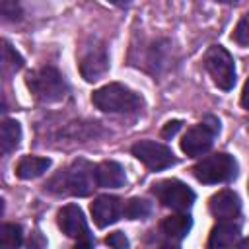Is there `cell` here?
Returning a JSON list of instances; mask_svg holds the SVG:
<instances>
[{"label":"cell","mask_w":249,"mask_h":249,"mask_svg":"<svg viewBox=\"0 0 249 249\" xmlns=\"http://www.w3.org/2000/svg\"><path fill=\"white\" fill-rule=\"evenodd\" d=\"M56 183H58L56 193H70V195L86 196L93 189V183H95V167L91 163H88L86 160H78L68 169L60 171L51 181V185H56Z\"/></svg>","instance_id":"3"},{"label":"cell","mask_w":249,"mask_h":249,"mask_svg":"<svg viewBox=\"0 0 249 249\" xmlns=\"http://www.w3.org/2000/svg\"><path fill=\"white\" fill-rule=\"evenodd\" d=\"M241 105L245 109H249V78H247V82L243 86V91H241Z\"/></svg>","instance_id":"27"},{"label":"cell","mask_w":249,"mask_h":249,"mask_svg":"<svg viewBox=\"0 0 249 249\" xmlns=\"http://www.w3.org/2000/svg\"><path fill=\"white\" fill-rule=\"evenodd\" d=\"M152 212V206L148 200L144 198H130L124 206H123V214L128 220H142Z\"/></svg>","instance_id":"18"},{"label":"cell","mask_w":249,"mask_h":249,"mask_svg":"<svg viewBox=\"0 0 249 249\" xmlns=\"http://www.w3.org/2000/svg\"><path fill=\"white\" fill-rule=\"evenodd\" d=\"M132 156L136 160H140L152 171H161L175 163V156H173L171 148H167L161 142H154V140L136 142L132 146Z\"/></svg>","instance_id":"8"},{"label":"cell","mask_w":249,"mask_h":249,"mask_svg":"<svg viewBox=\"0 0 249 249\" xmlns=\"http://www.w3.org/2000/svg\"><path fill=\"white\" fill-rule=\"evenodd\" d=\"M27 249H47V239L41 235V231L31 233V239L27 243Z\"/></svg>","instance_id":"24"},{"label":"cell","mask_w":249,"mask_h":249,"mask_svg":"<svg viewBox=\"0 0 249 249\" xmlns=\"http://www.w3.org/2000/svg\"><path fill=\"white\" fill-rule=\"evenodd\" d=\"M235 249H249V237L243 239V241H239V245H237Z\"/></svg>","instance_id":"28"},{"label":"cell","mask_w":249,"mask_h":249,"mask_svg":"<svg viewBox=\"0 0 249 249\" xmlns=\"http://www.w3.org/2000/svg\"><path fill=\"white\" fill-rule=\"evenodd\" d=\"M239 237V226L233 222H220L212 228L208 249H230Z\"/></svg>","instance_id":"14"},{"label":"cell","mask_w":249,"mask_h":249,"mask_svg":"<svg viewBox=\"0 0 249 249\" xmlns=\"http://www.w3.org/2000/svg\"><path fill=\"white\" fill-rule=\"evenodd\" d=\"M218 132H220V121L216 117L208 115L200 124L187 130V134L181 140V150L191 158L202 156L212 148L214 136Z\"/></svg>","instance_id":"6"},{"label":"cell","mask_w":249,"mask_h":249,"mask_svg":"<svg viewBox=\"0 0 249 249\" xmlns=\"http://www.w3.org/2000/svg\"><path fill=\"white\" fill-rule=\"evenodd\" d=\"M179 128H181V121H169V123L161 128V136H163V138H169V136H173Z\"/></svg>","instance_id":"25"},{"label":"cell","mask_w":249,"mask_h":249,"mask_svg":"<svg viewBox=\"0 0 249 249\" xmlns=\"http://www.w3.org/2000/svg\"><path fill=\"white\" fill-rule=\"evenodd\" d=\"M105 241H107V245H109L111 249H128V239H126V235H124L123 231H113V233H109Z\"/></svg>","instance_id":"22"},{"label":"cell","mask_w":249,"mask_h":249,"mask_svg":"<svg viewBox=\"0 0 249 249\" xmlns=\"http://www.w3.org/2000/svg\"><path fill=\"white\" fill-rule=\"evenodd\" d=\"M74 249H93V237H91V233L86 235V237H82V239H76Z\"/></svg>","instance_id":"26"},{"label":"cell","mask_w":249,"mask_h":249,"mask_svg":"<svg viewBox=\"0 0 249 249\" xmlns=\"http://www.w3.org/2000/svg\"><path fill=\"white\" fill-rule=\"evenodd\" d=\"M107 66H109V58H107V51L103 45L89 47L80 60V72L88 82L99 80L107 72Z\"/></svg>","instance_id":"9"},{"label":"cell","mask_w":249,"mask_h":249,"mask_svg":"<svg viewBox=\"0 0 249 249\" xmlns=\"http://www.w3.org/2000/svg\"><path fill=\"white\" fill-rule=\"evenodd\" d=\"M191 226H193V220L189 214H173V216L163 218L161 231L171 239H183L189 233Z\"/></svg>","instance_id":"16"},{"label":"cell","mask_w":249,"mask_h":249,"mask_svg":"<svg viewBox=\"0 0 249 249\" xmlns=\"http://www.w3.org/2000/svg\"><path fill=\"white\" fill-rule=\"evenodd\" d=\"M154 195L158 196V200L167 206V208H173V210H189L195 202V193L181 181L177 179H163V181H158L154 185Z\"/></svg>","instance_id":"7"},{"label":"cell","mask_w":249,"mask_h":249,"mask_svg":"<svg viewBox=\"0 0 249 249\" xmlns=\"http://www.w3.org/2000/svg\"><path fill=\"white\" fill-rule=\"evenodd\" d=\"M233 39L237 45L249 47V12H245L241 16V19L237 21V25L233 29Z\"/></svg>","instance_id":"21"},{"label":"cell","mask_w":249,"mask_h":249,"mask_svg":"<svg viewBox=\"0 0 249 249\" xmlns=\"http://www.w3.org/2000/svg\"><path fill=\"white\" fill-rule=\"evenodd\" d=\"M121 214H123V204L117 196L101 195L91 204V216H93V222L97 228H107V226L115 224Z\"/></svg>","instance_id":"11"},{"label":"cell","mask_w":249,"mask_h":249,"mask_svg":"<svg viewBox=\"0 0 249 249\" xmlns=\"http://www.w3.org/2000/svg\"><path fill=\"white\" fill-rule=\"evenodd\" d=\"M124 181H126V175L121 163L107 160L95 165V185L105 189H117V187H123Z\"/></svg>","instance_id":"13"},{"label":"cell","mask_w":249,"mask_h":249,"mask_svg":"<svg viewBox=\"0 0 249 249\" xmlns=\"http://www.w3.org/2000/svg\"><path fill=\"white\" fill-rule=\"evenodd\" d=\"M21 140V126L18 121H12V119H6L2 123V130H0V142H2V152L4 154H10L12 150L18 148Z\"/></svg>","instance_id":"17"},{"label":"cell","mask_w":249,"mask_h":249,"mask_svg":"<svg viewBox=\"0 0 249 249\" xmlns=\"http://www.w3.org/2000/svg\"><path fill=\"white\" fill-rule=\"evenodd\" d=\"M91 101L105 113H132L142 107V97L123 84H107L91 93Z\"/></svg>","instance_id":"1"},{"label":"cell","mask_w":249,"mask_h":249,"mask_svg":"<svg viewBox=\"0 0 249 249\" xmlns=\"http://www.w3.org/2000/svg\"><path fill=\"white\" fill-rule=\"evenodd\" d=\"M23 241V230L18 224H4L2 226V247L4 249H18Z\"/></svg>","instance_id":"19"},{"label":"cell","mask_w":249,"mask_h":249,"mask_svg":"<svg viewBox=\"0 0 249 249\" xmlns=\"http://www.w3.org/2000/svg\"><path fill=\"white\" fill-rule=\"evenodd\" d=\"M2 66L6 72H18L23 66L21 54L18 51H14L8 41H4V47H2Z\"/></svg>","instance_id":"20"},{"label":"cell","mask_w":249,"mask_h":249,"mask_svg":"<svg viewBox=\"0 0 249 249\" xmlns=\"http://www.w3.org/2000/svg\"><path fill=\"white\" fill-rule=\"evenodd\" d=\"M208 208H210L212 216L228 222V220L235 218L241 212V202H239L237 193H233L230 189H224V191H218L216 195L210 196Z\"/></svg>","instance_id":"12"},{"label":"cell","mask_w":249,"mask_h":249,"mask_svg":"<svg viewBox=\"0 0 249 249\" xmlns=\"http://www.w3.org/2000/svg\"><path fill=\"white\" fill-rule=\"evenodd\" d=\"M204 66H206L214 84L220 89L228 91V89L233 88V84H235V64H233L231 54L224 47H220V45L210 47L204 54Z\"/></svg>","instance_id":"5"},{"label":"cell","mask_w":249,"mask_h":249,"mask_svg":"<svg viewBox=\"0 0 249 249\" xmlns=\"http://www.w3.org/2000/svg\"><path fill=\"white\" fill-rule=\"evenodd\" d=\"M158 249H179L177 245H171V243H165V245H161V247H158Z\"/></svg>","instance_id":"29"},{"label":"cell","mask_w":249,"mask_h":249,"mask_svg":"<svg viewBox=\"0 0 249 249\" xmlns=\"http://www.w3.org/2000/svg\"><path fill=\"white\" fill-rule=\"evenodd\" d=\"M0 14L6 18V19H14V18H18V14H19V8H18V4H14V2H2L0 4Z\"/></svg>","instance_id":"23"},{"label":"cell","mask_w":249,"mask_h":249,"mask_svg":"<svg viewBox=\"0 0 249 249\" xmlns=\"http://www.w3.org/2000/svg\"><path fill=\"white\" fill-rule=\"evenodd\" d=\"M51 167V160L49 158H37V156H25L19 160L16 173L19 179H35L39 175H43L47 169Z\"/></svg>","instance_id":"15"},{"label":"cell","mask_w":249,"mask_h":249,"mask_svg":"<svg viewBox=\"0 0 249 249\" xmlns=\"http://www.w3.org/2000/svg\"><path fill=\"white\" fill-rule=\"evenodd\" d=\"M27 88L31 89V93L45 101V103H54L64 99L68 86L62 78V74L54 68V66H43L35 72H31L27 76Z\"/></svg>","instance_id":"2"},{"label":"cell","mask_w":249,"mask_h":249,"mask_svg":"<svg viewBox=\"0 0 249 249\" xmlns=\"http://www.w3.org/2000/svg\"><path fill=\"white\" fill-rule=\"evenodd\" d=\"M193 173L200 183H206V185L224 183V181H230L235 177L237 163L230 154L220 152V154L206 156L198 163H195Z\"/></svg>","instance_id":"4"},{"label":"cell","mask_w":249,"mask_h":249,"mask_svg":"<svg viewBox=\"0 0 249 249\" xmlns=\"http://www.w3.org/2000/svg\"><path fill=\"white\" fill-rule=\"evenodd\" d=\"M58 228L62 230V233H66L68 237H74V239H82V237L89 235L84 212L76 204H66L58 212Z\"/></svg>","instance_id":"10"}]
</instances>
